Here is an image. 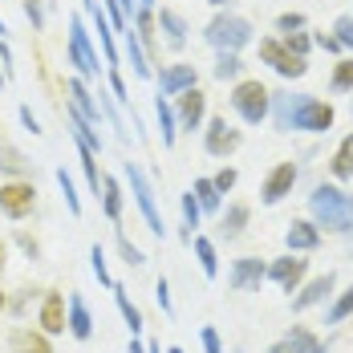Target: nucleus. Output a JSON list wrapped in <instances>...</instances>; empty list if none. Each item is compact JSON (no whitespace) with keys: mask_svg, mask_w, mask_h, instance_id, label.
I'll return each instance as SVG.
<instances>
[{"mask_svg":"<svg viewBox=\"0 0 353 353\" xmlns=\"http://www.w3.org/2000/svg\"><path fill=\"white\" fill-rule=\"evenodd\" d=\"M272 122H276V130H309V134H325V130H333V106L329 102H321L313 94H272Z\"/></svg>","mask_w":353,"mask_h":353,"instance_id":"f257e3e1","label":"nucleus"},{"mask_svg":"<svg viewBox=\"0 0 353 353\" xmlns=\"http://www.w3.org/2000/svg\"><path fill=\"white\" fill-rule=\"evenodd\" d=\"M309 212H313V223L325 228V232H350L353 228V195H345L333 183H317L313 195H309Z\"/></svg>","mask_w":353,"mask_h":353,"instance_id":"f03ea898","label":"nucleus"},{"mask_svg":"<svg viewBox=\"0 0 353 353\" xmlns=\"http://www.w3.org/2000/svg\"><path fill=\"white\" fill-rule=\"evenodd\" d=\"M208 45H212L215 53H240L244 45H252V25H248L244 17H236V12H215L212 21H208Z\"/></svg>","mask_w":353,"mask_h":353,"instance_id":"7ed1b4c3","label":"nucleus"},{"mask_svg":"<svg viewBox=\"0 0 353 353\" xmlns=\"http://www.w3.org/2000/svg\"><path fill=\"white\" fill-rule=\"evenodd\" d=\"M268 106H272V94H268L264 81H256V77L236 81V90H232V110L244 118L248 126H260V122L268 118Z\"/></svg>","mask_w":353,"mask_h":353,"instance_id":"20e7f679","label":"nucleus"},{"mask_svg":"<svg viewBox=\"0 0 353 353\" xmlns=\"http://www.w3.org/2000/svg\"><path fill=\"white\" fill-rule=\"evenodd\" d=\"M126 179H130V195H134V203H139L146 228L163 240V236H167V219H163V212H159V199H154V187H150L146 171H142L139 163H126Z\"/></svg>","mask_w":353,"mask_h":353,"instance_id":"39448f33","label":"nucleus"},{"mask_svg":"<svg viewBox=\"0 0 353 353\" xmlns=\"http://www.w3.org/2000/svg\"><path fill=\"white\" fill-rule=\"evenodd\" d=\"M70 65H77V77H85V81H94L98 73L106 70L81 17H70Z\"/></svg>","mask_w":353,"mask_h":353,"instance_id":"423d86ee","label":"nucleus"},{"mask_svg":"<svg viewBox=\"0 0 353 353\" xmlns=\"http://www.w3.org/2000/svg\"><path fill=\"white\" fill-rule=\"evenodd\" d=\"M260 61L272 65L281 77H305V73H309V61L296 57V53H292L284 41H276V37H264V41H260Z\"/></svg>","mask_w":353,"mask_h":353,"instance_id":"0eeeda50","label":"nucleus"},{"mask_svg":"<svg viewBox=\"0 0 353 353\" xmlns=\"http://www.w3.org/2000/svg\"><path fill=\"white\" fill-rule=\"evenodd\" d=\"M33 208H37V187L29 179H8V183H0V215L25 219Z\"/></svg>","mask_w":353,"mask_h":353,"instance_id":"6e6552de","label":"nucleus"},{"mask_svg":"<svg viewBox=\"0 0 353 353\" xmlns=\"http://www.w3.org/2000/svg\"><path fill=\"white\" fill-rule=\"evenodd\" d=\"M309 276V260L301 256V252H288V256H276V260H268V281L281 284L284 292L292 296L301 284Z\"/></svg>","mask_w":353,"mask_h":353,"instance_id":"1a4fd4ad","label":"nucleus"},{"mask_svg":"<svg viewBox=\"0 0 353 353\" xmlns=\"http://www.w3.org/2000/svg\"><path fill=\"white\" fill-rule=\"evenodd\" d=\"M65 317H70V296H65V292H57V288L41 292L37 329H41V333H49V337H57V333H65Z\"/></svg>","mask_w":353,"mask_h":353,"instance_id":"9d476101","label":"nucleus"},{"mask_svg":"<svg viewBox=\"0 0 353 353\" xmlns=\"http://www.w3.org/2000/svg\"><path fill=\"white\" fill-rule=\"evenodd\" d=\"M264 281H268V264L260 256H240L228 268V288L232 292H256Z\"/></svg>","mask_w":353,"mask_h":353,"instance_id":"9b49d317","label":"nucleus"},{"mask_svg":"<svg viewBox=\"0 0 353 353\" xmlns=\"http://www.w3.org/2000/svg\"><path fill=\"white\" fill-rule=\"evenodd\" d=\"M240 142H244V134H240L228 118H208L203 146H208V154H212V159H228V154H236V150H240Z\"/></svg>","mask_w":353,"mask_h":353,"instance_id":"f8f14e48","label":"nucleus"},{"mask_svg":"<svg viewBox=\"0 0 353 353\" xmlns=\"http://www.w3.org/2000/svg\"><path fill=\"white\" fill-rule=\"evenodd\" d=\"M203 118H208V94L199 90V85H191V90H183L175 98V122L179 130H199L203 126Z\"/></svg>","mask_w":353,"mask_h":353,"instance_id":"ddd939ff","label":"nucleus"},{"mask_svg":"<svg viewBox=\"0 0 353 353\" xmlns=\"http://www.w3.org/2000/svg\"><path fill=\"white\" fill-rule=\"evenodd\" d=\"M296 179H301L296 163H276V167H272V175L264 179V187H260V199H264L268 208H276V203H281L284 195H292Z\"/></svg>","mask_w":353,"mask_h":353,"instance_id":"4468645a","label":"nucleus"},{"mask_svg":"<svg viewBox=\"0 0 353 353\" xmlns=\"http://www.w3.org/2000/svg\"><path fill=\"white\" fill-rule=\"evenodd\" d=\"M65 94H70V110H77L90 126H102V106H98V98L90 94L85 77H65Z\"/></svg>","mask_w":353,"mask_h":353,"instance_id":"2eb2a0df","label":"nucleus"},{"mask_svg":"<svg viewBox=\"0 0 353 353\" xmlns=\"http://www.w3.org/2000/svg\"><path fill=\"white\" fill-rule=\"evenodd\" d=\"M333 288H337V276H333V272L313 276L305 288H296V296H292V313H305V309H317V305H325V301L333 296Z\"/></svg>","mask_w":353,"mask_h":353,"instance_id":"dca6fc26","label":"nucleus"},{"mask_svg":"<svg viewBox=\"0 0 353 353\" xmlns=\"http://www.w3.org/2000/svg\"><path fill=\"white\" fill-rule=\"evenodd\" d=\"M191 85H199V73H195V65H163V73H159V98H179L183 90H191Z\"/></svg>","mask_w":353,"mask_h":353,"instance_id":"f3484780","label":"nucleus"},{"mask_svg":"<svg viewBox=\"0 0 353 353\" xmlns=\"http://www.w3.org/2000/svg\"><path fill=\"white\" fill-rule=\"evenodd\" d=\"M284 244H288V252L309 256V252H317L321 248V228L313 223V219H292L288 232H284Z\"/></svg>","mask_w":353,"mask_h":353,"instance_id":"a211bd4d","label":"nucleus"},{"mask_svg":"<svg viewBox=\"0 0 353 353\" xmlns=\"http://www.w3.org/2000/svg\"><path fill=\"white\" fill-rule=\"evenodd\" d=\"M154 25H159V37H167V45L175 53L187 45V33L191 29H187V17L183 12H175V8H154Z\"/></svg>","mask_w":353,"mask_h":353,"instance_id":"6ab92c4d","label":"nucleus"},{"mask_svg":"<svg viewBox=\"0 0 353 353\" xmlns=\"http://www.w3.org/2000/svg\"><path fill=\"white\" fill-rule=\"evenodd\" d=\"M317 341H321V337L313 333V329H305V325H292L281 341H272V345H268V353H309Z\"/></svg>","mask_w":353,"mask_h":353,"instance_id":"aec40b11","label":"nucleus"},{"mask_svg":"<svg viewBox=\"0 0 353 353\" xmlns=\"http://www.w3.org/2000/svg\"><path fill=\"white\" fill-rule=\"evenodd\" d=\"M65 333H73L77 341H90L94 337V317H90V309H85V301L70 292V317H65Z\"/></svg>","mask_w":353,"mask_h":353,"instance_id":"412c9836","label":"nucleus"},{"mask_svg":"<svg viewBox=\"0 0 353 353\" xmlns=\"http://www.w3.org/2000/svg\"><path fill=\"white\" fill-rule=\"evenodd\" d=\"M8 353H53V341L41 329H17L8 337Z\"/></svg>","mask_w":353,"mask_h":353,"instance_id":"4be33fe9","label":"nucleus"},{"mask_svg":"<svg viewBox=\"0 0 353 353\" xmlns=\"http://www.w3.org/2000/svg\"><path fill=\"white\" fill-rule=\"evenodd\" d=\"M122 208H126V195H122V183L114 175H102V212L110 223H122Z\"/></svg>","mask_w":353,"mask_h":353,"instance_id":"5701e85b","label":"nucleus"},{"mask_svg":"<svg viewBox=\"0 0 353 353\" xmlns=\"http://www.w3.org/2000/svg\"><path fill=\"white\" fill-rule=\"evenodd\" d=\"M122 49H126V61H130L134 77H150V73H154V65H150V57H146V49H142V41H139L134 29L122 33Z\"/></svg>","mask_w":353,"mask_h":353,"instance_id":"b1692460","label":"nucleus"},{"mask_svg":"<svg viewBox=\"0 0 353 353\" xmlns=\"http://www.w3.org/2000/svg\"><path fill=\"white\" fill-rule=\"evenodd\" d=\"M110 292H114V305H118V313H122V321H126V329L139 337V333H142V313H139V305L130 301V292H126L118 281L110 284Z\"/></svg>","mask_w":353,"mask_h":353,"instance_id":"393cba45","label":"nucleus"},{"mask_svg":"<svg viewBox=\"0 0 353 353\" xmlns=\"http://www.w3.org/2000/svg\"><path fill=\"white\" fill-rule=\"evenodd\" d=\"M248 219H252V208H248V203H232L228 212L219 215V236H223V240H236L248 228Z\"/></svg>","mask_w":353,"mask_h":353,"instance_id":"a878e982","label":"nucleus"},{"mask_svg":"<svg viewBox=\"0 0 353 353\" xmlns=\"http://www.w3.org/2000/svg\"><path fill=\"white\" fill-rule=\"evenodd\" d=\"M154 118H159V130H163V146H175L179 122H175V106H171V98H159V102H154Z\"/></svg>","mask_w":353,"mask_h":353,"instance_id":"bb28decb","label":"nucleus"},{"mask_svg":"<svg viewBox=\"0 0 353 353\" xmlns=\"http://www.w3.org/2000/svg\"><path fill=\"white\" fill-rule=\"evenodd\" d=\"M329 171H333V179H337V183L353 179V134H350V139H341V146L333 150V159H329Z\"/></svg>","mask_w":353,"mask_h":353,"instance_id":"cd10ccee","label":"nucleus"},{"mask_svg":"<svg viewBox=\"0 0 353 353\" xmlns=\"http://www.w3.org/2000/svg\"><path fill=\"white\" fill-rule=\"evenodd\" d=\"M191 248H195V260H199L203 276H208V281H215V276H219V256H215V244L208 240V236H195V240H191Z\"/></svg>","mask_w":353,"mask_h":353,"instance_id":"c85d7f7f","label":"nucleus"},{"mask_svg":"<svg viewBox=\"0 0 353 353\" xmlns=\"http://www.w3.org/2000/svg\"><path fill=\"white\" fill-rule=\"evenodd\" d=\"M70 122H73V134H77V142H81V146H90L94 154H102V134H98V126H90L77 110H70Z\"/></svg>","mask_w":353,"mask_h":353,"instance_id":"c756f323","label":"nucleus"},{"mask_svg":"<svg viewBox=\"0 0 353 353\" xmlns=\"http://www.w3.org/2000/svg\"><path fill=\"white\" fill-rule=\"evenodd\" d=\"M191 195H195V203L203 208V212H219V191H215V183L212 179H195V187H191Z\"/></svg>","mask_w":353,"mask_h":353,"instance_id":"7c9ffc66","label":"nucleus"},{"mask_svg":"<svg viewBox=\"0 0 353 353\" xmlns=\"http://www.w3.org/2000/svg\"><path fill=\"white\" fill-rule=\"evenodd\" d=\"M77 159H81V171H85V179H90V191L98 195V191H102V171H98V154H94L90 146H81V142H77Z\"/></svg>","mask_w":353,"mask_h":353,"instance_id":"2f4dec72","label":"nucleus"},{"mask_svg":"<svg viewBox=\"0 0 353 353\" xmlns=\"http://www.w3.org/2000/svg\"><path fill=\"white\" fill-rule=\"evenodd\" d=\"M345 317H353V284L329 305V313H325V325H341Z\"/></svg>","mask_w":353,"mask_h":353,"instance_id":"473e14b6","label":"nucleus"},{"mask_svg":"<svg viewBox=\"0 0 353 353\" xmlns=\"http://www.w3.org/2000/svg\"><path fill=\"white\" fill-rule=\"evenodd\" d=\"M240 70H244V61H240V53H219L215 57V77L219 81H232V77H240Z\"/></svg>","mask_w":353,"mask_h":353,"instance_id":"72a5a7b5","label":"nucleus"},{"mask_svg":"<svg viewBox=\"0 0 353 353\" xmlns=\"http://www.w3.org/2000/svg\"><path fill=\"white\" fill-rule=\"evenodd\" d=\"M0 167H4L12 179H25V171H29L25 154H21V150H12V146H0Z\"/></svg>","mask_w":353,"mask_h":353,"instance_id":"f704fd0d","label":"nucleus"},{"mask_svg":"<svg viewBox=\"0 0 353 353\" xmlns=\"http://www.w3.org/2000/svg\"><path fill=\"white\" fill-rule=\"evenodd\" d=\"M333 94H350L353 90V57H345V61H337V70H333Z\"/></svg>","mask_w":353,"mask_h":353,"instance_id":"c9c22d12","label":"nucleus"},{"mask_svg":"<svg viewBox=\"0 0 353 353\" xmlns=\"http://www.w3.org/2000/svg\"><path fill=\"white\" fill-rule=\"evenodd\" d=\"M114 236H118V252H122V260H126L130 268H142V264H146V256H142V248H139V244H130V240L122 236V228H114Z\"/></svg>","mask_w":353,"mask_h":353,"instance_id":"e433bc0d","label":"nucleus"},{"mask_svg":"<svg viewBox=\"0 0 353 353\" xmlns=\"http://www.w3.org/2000/svg\"><path fill=\"white\" fill-rule=\"evenodd\" d=\"M90 268H94V276H98V284H102V288H110V284H114V276H110V268H106V252H102V244L90 248Z\"/></svg>","mask_w":353,"mask_h":353,"instance_id":"4c0bfd02","label":"nucleus"},{"mask_svg":"<svg viewBox=\"0 0 353 353\" xmlns=\"http://www.w3.org/2000/svg\"><path fill=\"white\" fill-rule=\"evenodd\" d=\"M57 187H61V195H65L70 215H81V199H77V191H73V179L65 175V167H57Z\"/></svg>","mask_w":353,"mask_h":353,"instance_id":"58836bf2","label":"nucleus"},{"mask_svg":"<svg viewBox=\"0 0 353 353\" xmlns=\"http://www.w3.org/2000/svg\"><path fill=\"white\" fill-rule=\"evenodd\" d=\"M179 208H183V223H187V228H199L203 208L195 203V195H191V191H187V195H179Z\"/></svg>","mask_w":353,"mask_h":353,"instance_id":"ea45409f","label":"nucleus"},{"mask_svg":"<svg viewBox=\"0 0 353 353\" xmlns=\"http://www.w3.org/2000/svg\"><path fill=\"white\" fill-rule=\"evenodd\" d=\"M333 37L341 41V49H353V12H345V17L333 21Z\"/></svg>","mask_w":353,"mask_h":353,"instance_id":"a19ab883","label":"nucleus"},{"mask_svg":"<svg viewBox=\"0 0 353 353\" xmlns=\"http://www.w3.org/2000/svg\"><path fill=\"white\" fill-rule=\"evenodd\" d=\"M281 41L288 45V49H292V53H296V57H305V53L313 49V37H309V33H301V29H296V33H284Z\"/></svg>","mask_w":353,"mask_h":353,"instance_id":"79ce46f5","label":"nucleus"},{"mask_svg":"<svg viewBox=\"0 0 353 353\" xmlns=\"http://www.w3.org/2000/svg\"><path fill=\"white\" fill-rule=\"evenodd\" d=\"M154 301H159V309H163L167 317L175 313V305H171V284H167V276H159V281H154Z\"/></svg>","mask_w":353,"mask_h":353,"instance_id":"37998d69","label":"nucleus"},{"mask_svg":"<svg viewBox=\"0 0 353 353\" xmlns=\"http://www.w3.org/2000/svg\"><path fill=\"white\" fill-rule=\"evenodd\" d=\"M236 179H240V175H236V167H223V171H215L212 183H215V191H219V195H228V191L236 187Z\"/></svg>","mask_w":353,"mask_h":353,"instance_id":"c03bdc74","label":"nucleus"},{"mask_svg":"<svg viewBox=\"0 0 353 353\" xmlns=\"http://www.w3.org/2000/svg\"><path fill=\"white\" fill-rule=\"evenodd\" d=\"M276 29H281V33H296V29H305V17H301V12H281V17H276Z\"/></svg>","mask_w":353,"mask_h":353,"instance_id":"a18cd8bd","label":"nucleus"},{"mask_svg":"<svg viewBox=\"0 0 353 353\" xmlns=\"http://www.w3.org/2000/svg\"><path fill=\"white\" fill-rule=\"evenodd\" d=\"M106 77H110V90H114V98L126 106L130 102V94H126V81H122V70H106Z\"/></svg>","mask_w":353,"mask_h":353,"instance_id":"49530a36","label":"nucleus"},{"mask_svg":"<svg viewBox=\"0 0 353 353\" xmlns=\"http://www.w3.org/2000/svg\"><path fill=\"white\" fill-rule=\"evenodd\" d=\"M199 341H203V353H223V341H219V333H215L212 325H203Z\"/></svg>","mask_w":353,"mask_h":353,"instance_id":"de8ad7c7","label":"nucleus"},{"mask_svg":"<svg viewBox=\"0 0 353 353\" xmlns=\"http://www.w3.org/2000/svg\"><path fill=\"white\" fill-rule=\"evenodd\" d=\"M17 244H21V252H25L29 260H37V256H41V244H37L29 232H17Z\"/></svg>","mask_w":353,"mask_h":353,"instance_id":"09e8293b","label":"nucleus"},{"mask_svg":"<svg viewBox=\"0 0 353 353\" xmlns=\"http://www.w3.org/2000/svg\"><path fill=\"white\" fill-rule=\"evenodd\" d=\"M313 45H321L325 53H341V41H337L333 33H317V37H313Z\"/></svg>","mask_w":353,"mask_h":353,"instance_id":"8fccbe9b","label":"nucleus"},{"mask_svg":"<svg viewBox=\"0 0 353 353\" xmlns=\"http://www.w3.org/2000/svg\"><path fill=\"white\" fill-rule=\"evenodd\" d=\"M25 17L33 21V29H41V25H45V12H41V0H25Z\"/></svg>","mask_w":353,"mask_h":353,"instance_id":"3c124183","label":"nucleus"},{"mask_svg":"<svg viewBox=\"0 0 353 353\" xmlns=\"http://www.w3.org/2000/svg\"><path fill=\"white\" fill-rule=\"evenodd\" d=\"M33 296H37V288H21V296H17V301H12L8 309H12V313H25V305H29Z\"/></svg>","mask_w":353,"mask_h":353,"instance_id":"603ef678","label":"nucleus"},{"mask_svg":"<svg viewBox=\"0 0 353 353\" xmlns=\"http://www.w3.org/2000/svg\"><path fill=\"white\" fill-rule=\"evenodd\" d=\"M21 122H25V130L41 134V126H37V118H33V110H29V106H21Z\"/></svg>","mask_w":353,"mask_h":353,"instance_id":"864d4df0","label":"nucleus"},{"mask_svg":"<svg viewBox=\"0 0 353 353\" xmlns=\"http://www.w3.org/2000/svg\"><path fill=\"white\" fill-rule=\"evenodd\" d=\"M126 353H146V341H142V337H130V350Z\"/></svg>","mask_w":353,"mask_h":353,"instance_id":"5fc2aeb1","label":"nucleus"},{"mask_svg":"<svg viewBox=\"0 0 353 353\" xmlns=\"http://www.w3.org/2000/svg\"><path fill=\"white\" fill-rule=\"evenodd\" d=\"M4 264H8V248H4V240H0V272H4Z\"/></svg>","mask_w":353,"mask_h":353,"instance_id":"6e6d98bb","label":"nucleus"},{"mask_svg":"<svg viewBox=\"0 0 353 353\" xmlns=\"http://www.w3.org/2000/svg\"><path fill=\"white\" fill-rule=\"evenodd\" d=\"M139 8H159V0H134Z\"/></svg>","mask_w":353,"mask_h":353,"instance_id":"4d7b16f0","label":"nucleus"},{"mask_svg":"<svg viewBox=\"0 0 353 353\" xmlns=\"http://www.w3.org/2000/svg\"><path fill=\"white\" fill-rule=\"evenodd\" d=\"M81 4H85V12H94V8H98V0H81Z\"/></svg>","mask_w":353,"mask_h":353,"instance_id":"13d9d810","label":"nucleus"},{"mask_svg":"<svg viewBox=\"0 0 353 353\" xmlns=\"http://www.w3.org/2000/svg\"><path fill=\"white\" fill-rule=\"evenodd\" d=\"M208 4H215V8H228V4H232V0H208Z\"/></svg>","mask_w":353,"mask_h":353,"instance_id":"bf43d9fd","label":"nucleus"},{"mask_svg":"<svg viewBox=\"0 0 353 353\" xmlns=\"http://www.w3.org/2000/svg\"><path fill=\"white\" fill-rule=\"evenodd\" d=\"M4 309H8V296H4V292H0V313H4Z\"/></svg>","mask_w":353,"mask_h":353,"instance_id":"052dcab7","label":"nucleus"},{"mask_svg":"<svg viewBox=\"0 0 353 353\" xmlns=\"http://www.w3.org/2000/svg\"><path fill=\"white\" fill-rule=\"evenodd\" d=\"M0 85H8V77H4V65H0Z\"/></svg>","mask_w":353,"mask_h":353,"instance_id":"680f3d73","label":"nucleus"},{"mask_svg":"<svg viewBox=\"0 0 353 353\" xmlns=\"http://www.w3.org/2000/svg\"><path fill=\"white\" fill-rule=\"evenodd\" d=\"M163 353H187V350H179V345H171V350H163Z\"/></svg>","mask_w":353,"mask_h":353,"instance_id":"e2e57ef3","label":"nucleus"},{"mask_svg":"<svg viewBox=\"0 0 353 353\" xmlns=\"http://www.w3.org/2000/svg\"><path fill=\"white\" fill-rule=\"evenodd\" d=\"M4 33H8V29H4V17H0V37H4Z\"/></svg>","mask_w":353,"mask_h":353,"instance_id":"0e129e2a","label":"nucleus"}]
</instances>
